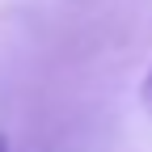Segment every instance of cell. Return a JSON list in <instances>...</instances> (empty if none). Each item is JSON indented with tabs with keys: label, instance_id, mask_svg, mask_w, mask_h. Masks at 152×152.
I'll return each mask as SVG.
<instances>
[{
	"label": "cell",
	"instance_id": "6da1fadb",
	"mask_svg": "<svg viewBox=\"0 0 152 152\" xmlns=\"http://www.w3.org/2000/svg\"><path fill=\"white\" fill-rule=\"evenodd\" d=\"M140 102H144V110L152 114V68L144 72V85H140Z\"/></svg>",
	"mask_w": 152,
	"mask_h": 152
},
{
	"label": "cell",
	"instance_id": "7a4b0ae2",
	"mask_svg": "<svg viewBox=\"0 0 152 152\" xmlns=\"http://www.w3.org/2000/svg\"><path fill=\"white\" fill-rule=\"evenodd\" d=\"M0 152H9V140H4V135H0Z\"/></svg>",
	"mask_w": 152,
	"mask_h": 152
}]
</instances>
